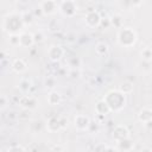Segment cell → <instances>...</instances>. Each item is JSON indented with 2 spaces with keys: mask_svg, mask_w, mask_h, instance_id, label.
Listing matches in <instances>:
<instances>
[{
  "mask_svg": "<svg viewBox=\"0 0 152 152\" xmlns=\"http://www.w3.org/2000/svg\"><path fill=\"white\" fill-rule=\"evenodd\" d=\"M56 84H57V80L53 77V76H46L45 77V80H44V86L48 88V89H51V90H53V88L56 87Z\"/></svg>",
  "mask_w": 152,
  "mask_h": 152,
  "instance_id": "cb8c5ba5",
  "label": "cell"
},
{
  "mask_svg": "<svg viewBox=\"0 0 152 152\" xmlns=\"http://www.w3.org/2000/svg\"><path fill=\"white\" fill-rule=\"evenodd\" d=\"M99 124L96 122V121H90V125H89V127H88V132H90V133H97L99 132Z\"/></svg>",
  "mask_w": 152,
  "mask_h": 152,
  "instance_id": "f546056e",
  "label": "cell"
},
{
  "mask_svg": "<svg viewBox=\"0 0 152 152\" xmlns=\"http://www.w3.org/2000/svg\"><path fill=\"white\" fill-rule=\"evenodd\" d=\"M6 152H27L21 145H13V146H10Z\"/></svg>",
  "mask_w": 152,
  "mask_h": 152,
  "instance_id": "f1b7e54d",
  "label": "cell"
},
{
  "mask_svg": "<svg viewBox=\"0 0 152 152\" xmlns=\"http://www.w3.org/2000/svg\"><path fill=\"white\" fill-rule=\"evenodd\" d=\"M95 52L97 56H106L109 52V45L106 42H99L95 45Z\"/></svg>",
  "mask_w": 152,
  "mask_h": 152,
  "instance_id": "ac0fdd59",
  "label": "cell"
},
{
  "mask_svg": "<svg viewBox=\"0 0 152 152\" xmlns=\"http://www.w3.org/2000/svg\"><path fill=\"white\" fill-rule=\"evenodd\" d=\"M21 18H23V21H24L25 25H30L33 21V14L31 12H24V13H21Z\"/></svg>",
  "mask_w": 152,
  "mask_h": 152,
  "instance_id": "484cf974",
  "label": "cell"
},
{
  "mask_svg": "<svg viewBox=\"0 0 152 152\" xmlns=\"http://www.w3.org/2000/svg\"><path fill=\"white\" fill-rule=\"evenodd\" d=\"M142 152H152L150 148H145V150H142Z\"/></svg>",
  "mask_w": 152,
  "mask_h": 152,
  "instance_id": "8d00e7d4",
  "label": "cell"
},
{
  "mask_svg": "<svg viewBox=\"0 0 152 152\" xmlns=\"http://www.w3.org/2000/svg\"><path fill=\"white\" fill-rule=\"evenodd\" d=\"M69 77L72 80H77L81 77V69H70L69 70Z\"/></svg>",
  "mask_w": 152,
  "mask_h": 152,
  "instance_id": "4316f807",
  "label": "cell"
},
{
  "mask_svg": "<svg viewBox=\"0 0 152 152\" xmlns=\"http://www.w3.org/2000/svg\"><path fill=\"white\" fill-rule=\"evenodd\" d=\"M64 56V49L61 45H52L48 50V57L51 62H58Z\"/></svg>",
  "mask_w": 152,
  "mask_h": 152,
  "instance_id": "30bf717a",
  "label": "cell"
},
{
  "mask_svg": "<svg viewBox=\"0 0 152 152\" xmlns=\"http://www.w3.org/2000/svg\"><path fill=\"white\" fill-rule=\"evenodd\" d=\"M95 113H96V115H99L101 118H104V116H107L110 113V108L108 107V104L104 102L103 99L96 102V104H95Z\"/></svg>",
  "mask_w": 152,
  "mask_h": 152,
  "instance_id": "8fae6325",
  "label": "cell"
},
{
  "mask_svg": "<svg viewBox=\"0 0 152 152\" xmlns=\"http://www.w3.org/2000/svg\"><path fill=\"white\" fill-rule=\"evenodd\" d=\"M119 91H121L124 95H128L133 91V83L131 81H124L119 84V88H118Z\"/></svg>",
  "mask_w": 152,
  "mask_h": 152,
  "instance_id": "d6986e66",
  "label": "cell"
},
{
  "mask_svg": "<svg viewBox=\"0 0 152 152\" xmlns=\"http://www.w3.org/2000/svg\"><path fill=\"white\" fill-rule=\"evenodd\" d=\"M11 68H12V70H13L14 72H17V74H23V72H25V71L27 70V63H26L25 59H23V58H15V59L12 62Z\"/></svg>",
  "mask_w": 152,
  "mask_h": 152,
  "instance_id": "4fadbf2b",
  "label": "cell"
},
{
  "mask_svg": "<svg viewBox=\"0 0 152 152\" xmlns=\"http://www.w3.org/2000/svg\"><path fill=\"white\" fill-rule=\"evenodd\" d=\"M90 118L86 114H77L74 118V126L77 131H88V127L90 125Z\"/></svg>",
  "mask_w": 152,
  "mask_h": 152,
  "instance_id": "ba28073f",
  "label": "cell"
},
{
  "mask_svg": "<svg viewBox=\"0 0 152 152\" xmlns=\"http://www.w3.org/2000/svg\"><path fill=\"white\" fill-rule=\"evenodd\" d=\"M104 102L108 104V107L110 108V112H114V113H119L121 112L125 106H126V95H124L121 91H119L118 89H113V90H109L104 97H103Z\"/></svg>",
  "mask_w": 152,
  "mask_h": 152,
  "instance_id": "6da1fadb",
  "label": "cell"
},
{
  "mask_svg": "<svg viewBox=\"0 0 152 152\" xmlns=\"http://www.w3.org/2000/svg\"><path fill=\"white\" fill-rule=\"evenodd\" d=\"M62 152H65V151H62Z\"/></svg>",
  "mask_w": 152,
  "mask_h": 152,
  "instance_id": "74e56055",
  "label": "cell"
},
{
  "mask_svg": "<svg viewBox=\"0 0 152 152\" xmlns=\"http://www.w3.org/2000/svg\"><path fill=\"white\" fill-rule=\"evenodd\" d=\"M101 20H102V17L100 15L99 11L96 10H90L86 13L84 15V21H86V25L90 28H95V27H99L100 24H101Z\"/></svg>",
  "mask_w": 152,
  "mask_h": 152,
  "instance_id": "5b68a950",
  "label": "cell"
},
{
  "mask_svg": "<svg viewBox=\"0 0 152 152\" xmlns=\"http://www.w3.org/2000/svg\"><path fill=\"white\" fill-rule=\"evenodd\" d=\"M144 126H145V128H146L147 131L152 132V120H150V121L145 122V124H144Z\"/></svg>",
  "mask_w": 152,
  "mask_h": 152,
  "instance_id": "e575fe53",
  "label": "cell"
},
{
  "mask_svg": "<svg viewBox=\"0 0 152 152\" xmlns=\"http://www.w3.org/2000/svg\"><path fill=\"white\" fill-rule=\"evenodd\" d=\"M8 103H10V100H8L7 95L2 94V95L0 96V109H1V110H4V109L7 107V104H8Z\"/></svg>",
  "mask_w": 152,
  "mask_h": 152,
  "instance_id": "83f0119b",
  "label": "cell"
},
{
  "mask_svg": "<svg viewBox=\"0 0 152 152\" xmlns=\"http://www.w3.org/2000/svg\"><path fill=\"white\" fill-rule=\"evenodd\" d=\"M104 152H116V150H115L114 147H107Z\"/></svg>",
  "mask_w": 152,
  "mask_h": 152,
  "instance_id": "d590c367",
  "label": "cell"
},
{
  "mask_svg": "<svg viewBox=\"0 0 152 152\" xmlns=\"http://www.w3.org/2000/svg\"><path fill=\"white\" fill-rule=\"evenodd\" d=\"M138 120L142 124L152 120V109L151 108H147V107H144L139 110L138 113Z\"/></svg>",
  "mask_w": 152,
  "mask_h": 152,
  "instance_id": "e0dca14e",
  "label": "cell"
},
{
  "mask_svg": "<svg viewBox=\"0 0 152 152\" xmlns=\"http://www.w3.org/2000/svg\"><path fill=\"white\" fill-rule=\"evenodd\" d=\"M46 101L50 106H58L62 102V95L57 90H51L46 96Z\"/></svg>",
  "mask_w": 152,
  "mask_h": 152,
  "instance_id": "2e32d148",
  "label": "cell"
},
{
  "mask_svg": "<svg viewBox=\"0 0 152 152\" xmlns=\"http://www.w3.org/2000/svg\"><path fill=\"white\" fill-rule=\"evenodd\" d=\"M59 121H61L62 129H64V128L68 126V119H66V118H64V116H59Z\"/></svg>",
  "mask_w": 152,
  "mask_h": 152,
  "instance_id": "d6a6232c",
  "label": "cell"
},
{
  "mask_svg": "<svg viewBox=\"0 0 152 152\" xmlns=\"http://www.w3.org/2000/svg\"><path fill=\"white\" fill-rule=\"evenodd\" d=\"M39 8L44 15H51L58 10V4L53 0H45L39 4Z\"/></svg>",
  "mask_w": 152,
  "mask_h": 152,
  "instance_id": "9c48e42d",
  "label": "cell"
},
{
  "mask_svg": "<svg viewBox=\"0 0 152 152\" xmlns=\"http://www.w3.org/2000/svg\"><path fill=\"white\" fill-rule=\"evenodd\" d=\"M68 64H69L70 69H80V66H81V64H82V61H81L80 57L74 56V57H70V58L68 59Z\"/></svg>",
  "mask_w": 152,
  "mask_h": 152,
  "instance_id": "603a6c76",
  "label": "cell"
},
{
  "mask_svg": "<svg viewBox=\"0 0 152 152\" xmlns=\"http://www.w3.org/2000/svg\"><path fill=\"white\" fill-rule=\"evenodd\" d=\"M133 147H134V144L131 140V138H127V139H124L116 142V148L121 152H129L133 150Z\"/></svg>",
  "mask_w": 152,
  "mask_h": 152,
  "instance_id": "9a60e30c",
  "label": "cell"
},
{
  "mask_svg": "<svg viewBox=\"0 0 152 152\" xmlns=\"http://www.w3.org/2000/svg\"><path fill=\"white\" fill-rule=\"evenodd\" d=\"M34 44L33 33L31 32H21L20 33V46L21 48H31Z\"/></svg>",
  "mask_w": 152,
  "mask_h": 152,
  "instance_id": "5bb4252c",
  "label": "cell"
},
{
  "mask_svg": "<svg viewBox=\"0 0 152 152\" xmlns=\"http://www.w3.org/2000/svg\"><path fill=\"white\" fill-rule=\"evenodd\" d=\"M17 87H18V89H19L21 93L26 94V93L30 91V89H31V87H32V83H31V81L27 80V78H21V80L19 81V83H18Z\"/></svg>",
  "mask_w": 152,
  "mask_h": 152,
  "instance_id": "ffe728a7",
  "label": "cell"
},
{
  "mask_svg": "<svg viewBox=\"0 0 152 152\" xmlns=\"http://www.w3.org/2000/svg\"><path fill=\"white\" fill-rule=\"evenodd\" d=\"M110 25L114 26L115 28H121L124 27V18L121 14H114L110 17Z\"/></svg>",
  "mask_w": 152,
  "mask_h": 152,
  "instance_id": "44dd1931",
  "label": "cell"
},
{
  "mask_svg": "<svg viewBox=\"0 0 152 152\" xmlns=\"http://www.w3.org/2000/svg\"><path fill=\"white\" fill-rule=\"evenodd\" d=\"M100 26H101V27H103V28H107V27L112 26V25H110V18H102Z\"/></svg>",
  "mask_w": 152,
  "mask_h": 152,
  "instance_id": "1f68e13d",
  "label": "cell"
},
{
  "mask_svg": "<svg viewBox=\"0 0 152 152\" xmlns=\"http://www.w3.org/2000/svg\"><path fill=\"white\" fill-rule=\"evenodd\" d=\"M25 26L21 14L18 13H10L4 18L2 21V30L8 34H19V32ZM21 33V32H20Z\"/></svg>",
  "mask_w": 152,
  "mask_h": 152,
  "instance_id": "7a4b0ae2",
  "label": "cell"
},
{
  "mask_svg": "<svg viewBox=\"0 0 152 152\" xmlns=\"http://www.w3.org/2000/svg\"><path fill=\"white\" fill-rule=\"evenodd\" d=\"M140 58L144 62H152V48H144L140 51Z\"/></svg>",
  "mask_w": 152,
  "mask_h": 152,
  "instance_id": "7402d4cb",
  "label": "cell"
},
{
  "mask_svg": "<svg viewBox=\"0 0 152 152\" xmlns=\"http://www.w3.org/2000/svg\"><path fill=\"white\" fill-rule=\"evenodd\" d=\"M58 11L64 17H74L77 12V5L72 0H64L58 4Z\"/></svg>",
  "mask_w": 152,
  "mask_h": 152,
  "instance_id": "277c9868",
  "label": "cell"
},
{
  "mask_svg": "<svg viewBox=\"0 0 152 152\" xmlns=\"http://www.w3.org/2000/svg\"><path fill=\"white\" fill-rule=\"evenodd\" d=\"M131 133H129V129L127 128V126L125 125H116L113 131H112V138L118 142L120 140H124V139H127L129 138Z\"/></svg>",
  "mask_w": 152,
  "mask_h": 152,
  "instance_id": "52a82bcc",
  "label": "cell"
},
{
  "mask_svg": "<svg viewBox=\"0 0 152 152\" xmlns=\"http://www.w3.org/2000/svg\"><path fill=\"white\" fill-rule=\"evenodd\" d=\"M18 104L26 110H33L38 107L39 102L38 100L32 95H21L18 100Z\"/></svg>",
  "mask_w": 152,
  "mask_h": 152,
  "instance_id": "8992f818",
  "label": "cell"
},
{
  "mask_svg": "<svg viewBox=\"0 0 152 152\" xmlns=\"http://www.w3.org/2000/svg\"><path fill=\"white\" fill-rule=\"evenodd\" d=\"M45 127L49 132L53 133V132H57L59 129H62V126H61V121H59V116H51L48 119L46 124H45Z\"/></svg>",
  "mask_w": 152,
  "mask_h": 152,
  "instance_id": "7c38bea8",
  "label": "cell"
},
{
  "mask_svg": "<svg viewBox=\"0 0 152 152\" xmlns=\"http://www.w3.org/2000/svg\"><path fill=\"white\" fill-rule=\"evenodd\" d=\"M8 43L11 46H20V33L19 34H8Z\"/></svg>",
  "mask_w": 152,
  "mask_h": 152,
  "instance_id": "d4e9b609",
  "label": "cell"
},
{
  "mask_svg": "<svg viewBox=\"0 0 152 152\" xmlns=\"http://www.w3.org/2000/svg\"><path fill=\"white\" fill-rule=\"evenodd\" d=\"M138 39V34L133 27L124 26L118 31L116 40L122 48H132Z\"/></svg>",
  "mask_w": 152,
  "mask_h": 152,
  "instance_id": "3957f363",
  "label": "cell"
},
{
  "mask_svg": "<svg viewBox=\"0 0 152 152\" xmlns=\"http://www.w3.org/2000/svg\"><path fill=\"white\" fill-rule=\"evenodd\" d=\"M51 151H52V152H62V151H64V150H63V146H62V145H53V146L51 147Z\"/></svg>",
  "mask_w": 152,
  "mask_h": 152,
  "instance_id": "836d02e7",
  "label": "cell"
},
{
  "mask_svg": "<svg viewBox=\"0 0 152 152\" xmlns=\"http://www.w3.org/2000/svg\"><path fill=\"white\" fill-rule=\"evenodd\" d=\"M33 38H34V43H42V42H44V38H45V36H44V33L43 32H37V33H33Z\"/></svg>",
  "mask_w": 152,
  "mask_h": 152,
  "instance_id": "4dcf8cb0",
  "label": "cell"
}]
</instances>
